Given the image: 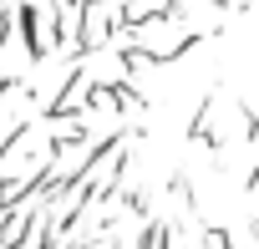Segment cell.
<instances>
[{
	"mask_svg": "<svg viewBox=\"0 0 259 249\" xmlns=\"http://www.w3.org/2000/svg\"><path fill=\"white\" fill-rule=\"evenodd\" d=\"M203 249H234V239H229L224 229H208V234H203Z\"/></svg>",
	"mask_w": 259,
	"mask_h": 249,
	"instance_id": "6da1fadb",
	"label": "cell"
}]
</instances>
